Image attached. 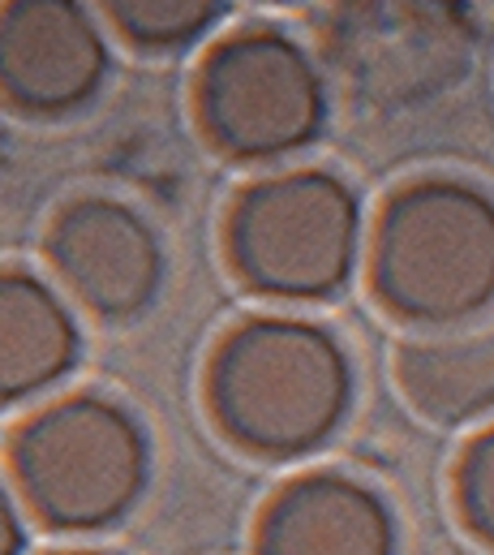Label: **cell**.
I'll list each match as a JSON object with an SVG mask.
<instances>
[{
    "mask_svg": "<svg viewBox=\"0 0 494 555\" xmlns=\"http://www.w3.org/2000/svg\"><path fill=\"white\" fill-rule=\"evenodd\" d=\"M211 414L258 456H301L327 443L353 405L344 345L310 319L258 314L237 323L207 371Z\"/></svg>",
    "mask_w": 494,
    "mask_h": 555,
    "instance_id": "obj_1",
    "label": "cell"
},
{
    "mask_svg": "<svg viewBox=\"0 0 494 555\" xmlns=\"http://www.w3.org/2000/svg\"><path fill=\"white\" fill-rule=\"evenodd\" d=\"M374 288L395 319L460 323L494 301V198L456 177L404 185L374 233Z\"/></svg>",
    "mask_w": 494,
    "mask_h": 555,
    "instance_id": "obj_2",
    "label": "cell"
},
{
    "mask_svg": "<svg viewBox=\"0 0 494 555\" xmlns=\"http://www.w3.org/2000/svg\"><path fill=\"white\" fill-rule=\"evenodd\" d=\"M9 465L17 500L39 521L52 530H104L142 500L151 439L125 405L78 392L17 426Z\"/></svg>",
    "mask_w": 494,
    "mask_h": 555,
    "instance_id": "obj_3",
    "label": "cell"
},
{
    "mask_svg": "<svg viewBox=\"0 0 494 555\" xmlns=\"http://www.w3.org/2000/svg\"><path fill=\"white\" fill-rule=\"evenodd\" d=\"M366 211L327 168H292L246 185L229 211V259L253 293L280 301L336 297L362 263Z\"/></svg>",
    "mask_w": 494,
    "mask_h": 555,
    "instance_id": "obj_4",
    "label": "cell"
},
{
    "mask_svg": "<svg viewBox=\"0 0 494 555\" xmlns=\"http://www.w3.org/2000/svg\"><path fill=\"white\" fill-rule=\"evenodd\" d=\"M323 56L374 108H413L456 87L478 56L469 0H327Z\"/></svg>",
    "mask_w": 494,
    "mask_h": 555,
    "instance_id": "obj_5",
    "label": "cell"
},
{
    "mask_svg": "<svg viewBox=\"0 0 494 555\" xmlns=\"http://www.w3.org/2000/svg\"><path fill=\"white\" fill-rule=\"evenodd\" d=\"M198 121L233 159H288L327 126L323 65L292 35L258 26L220 39L198 69Z\"/></svg>",
    "mask_w": 494,
    "mask_h": 555,
    "instance_id": "obj_6",
    "label": "cell"
},
{
    "mask_svg": "<svg viewBox=\"0 0 494 555\" xmlns=\"http://www.w3.org/2000/svg\"><path fill=\"white\" fill-rule=\"evenodd\" d=\"M113 48L87 0L0 4V100L30 117L87 108L108 82Z\"/></svg>",
    "mask_w": 494,
    "mask_h": 555,
    "instance_id": "obj_7",
    "label": "cell"
},
{
    "mask_svg": "<svg viewBox=\"0 0 494 555\" xmlns=\"http://www.w3.org/2000/svg\"><path fill=\"white\" fill-rule=\"evenodd\" d=\"M48 259L65 293L108 323L138 319L164 284L159 233L117 198L69 203L48 229Z\"/></svg>",
    "mask_w": 494,
    "mask_h": 555,
    "instance_id": "obj_8",
    "label": "cell"
},
{
    "mask_svg": "<svg viewBox=\"0 0 494 555\" xmlns=\"http://www.w3.org/2000/svg\"><path fill=\"white\" fill-rule=\"evenodd\" d=\"M387 500L349 474H306L262 513L258 555H395Z\"/></svg>",
    "mask_w": 494,
    "mask_h": 555,
    "instance_id": "obj_9",
    "label": "cell"
},
{
    "mask_svg": "<svg viewBox=\"0 0 494 555\" xmlns=\"http://www.w3.org/2000/svg\"><path fill=\"white\" fill-rule=\"evenodd\" d=\"M82 358V327L56 284L0 268V405L52 392Z\"/></svg>",
    "mask_w": 494,
    "mask_h": 555,
    "instance_id": "obj_10",
    "label": "cell"
},
{
    "mask_svg": "<svg viewBox=\"0 0 494 555\" xmlns=\"http://www.w3.org/2000/svg\"><path fill=\"white\" fill-rule=\"evenodd\" d=\"M395 375L404 397L434 422L460 426L494 414V301L413 336L395 358Z\"/></svg>",
    "mask_w": 494,
    "mask_h": 555,
    "instance_id": "obj_11",
    "label": "cell"
},
{
    "mask_svg": "<svg viewBox=\"0 0 494 555\" xmlns=\"http://www.w3.org/2000/svg\"><path fill=\"white\" fill-rule=\"evenodd\" d=\"M229 0H100L108 22L138 48H185L203 39Z\"/></svg>",
    "mask_w": 494,
    "mask_h": 555,
    "instance_id": "obj_12",
    "label": "cell"
},
{
    "mask_svg": "<svg viewBox=\"0 0 494 555\" xmlns=\"http://www.w3.org/2000/svg\"><path fill=\"white\" fill-rule=\"evenodd\" d=\"M456 500L465 526L494 547V426H486L460 456L456 469Z\"/></svg>",
    "mask_w": 494,
    "mask_h": 555,
    "instance_id": "obj_13",
    "label": "cell"
},
{
    "mask_svg": "<svg viewBox=\"0 0 494 555\" xmlns=\"http://www.w3.org/2000/svg\"><path fill=\"white\" fill-rule=\"evenodd\" d=\"M26 552V521H22V500L13 487L0 482V555Z\"/></svg>",
    "mask_w": 494,
    "mask_h": 555,
    "instance_id": "obj_14",
    "label": "cell"
},
{
    "mask_svg": "<svg viewBox=\"0 0 494 555\" xmlns=\"http://www.w3.org/2000/svg\"><path fill=\"white\" fill-rule=\"evenodd\" d=\"M56 555H113V552H56Z\"/></svg>",
    "mask_w": 494,
    "mask_h": 555,
    "instance_id": "obj_15",
    "label": "cell"
}]
</instances>
